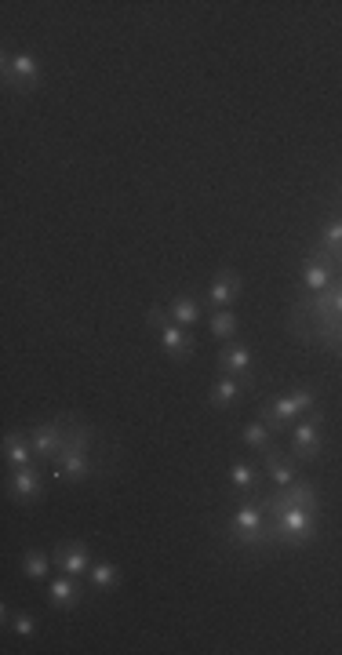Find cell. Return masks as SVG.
Instances as JSON below:
<instances>
[{
	"instance_id": "obj_1",
	"label": "cell",
	"mask_w": 342,
	"mask_h": 655,
	"mask_svg": "<svg viewBox=\"0 0 342 655\" xmlns=\"http://www.w3.org/2000/svg\"><path fill=\"white\" fill-rule=\"evenodd\" d=\"M342 321V273L335 277L324 292L317 295H299L292 306V332L299 335L302 328H328V324Z\"/></svg>"
},
{
	"instance_id": "obj_2",
	"label": "cell",
	"mask_w": 342,
	"mask_h": 655,
	"mask_svg": "<svg viewBox=\"0 0 342 655\" xmlns=\"http://www.w3.org/2000/svg\"><path fill=\"white\" fill-rule=\"evenodd\" d=\"M313 408H317V390H313V386H299V390H292V393H281V397L262 401L259 408H255V415H259L266 426H273V434H284L288 423H295L299 415H310Z\"/></svg>"
},
{
	"instance_id": "obj_3",
	"label": "cell",
	"mask_w": 342,
	"mask_h": 655,
	"mask_svg": "<svg viewBox=\"0 0 342 655\" xmlns=\"http://www.w3.org/2000/svg\"><path fill=\"white\" fill-rule=\"evenodd\" d=\"M146 324H150L157 339H161V350L168 353V361L186 364L197 353V339L190 335V328H182L179 321H171L168 306H150L146 310Z\"/></svg>"
},
{
	"instance_id": "obj_4",
	"label": "cell",
	"mask_w": 342,
	"mask_h": 655,
	"mask_svg": "<svg viewBox=\"0 0 342 655\" xmlns=\"http://www.w3.org/2000/svg\"><path fill=\"white\" fill-rule=\"evenodd\" d=\"M270 521V532L277 535V546H306L317 539L321 524H317V510H277V514H266Z\"/></svg>"
},
{
	"instance_id": "obj_5",
	"label": "cell",
	"mask_w": 342,
	"mask_h": 655,
	"mask_svg": "<svg viewBox=\"0 0 342 655\" xmlns=\"http://www.w3.org/2000/svg\"><path fill=\"white\" fill-rule=\"evenodd\" d=\"M0 77H4V88L8 91H37L41 84V62L33 51H0Z\"/></svg>"
},
{
	"instance_id": "obj_6",
	"label": "cell",
	"mask_w": 342,
	"mask_h": 655,
	"mask_svg": "<svg viewBox=\"0 0 342 655\" xmlns=\"http://www.w3.org/2000/svg\"><path fill=\"white\" fill-rule=\"evenodd\" d=\"M255 499H259V506L266 514H277V510H288V506H295V510H321V492H317L313 481H292L266 495L259 492Z\"/></svg>"
},
{
	"instance_id": "obj_7",
	"label": "cell",
	"mask_w": 342,
	"mask_h": 655,
	"mask_svg": "<svg viewBox=\"0 0 342 655\" xmlns=\"http://www.w3.org/2000/svg\"><path fill=\"white\" fill-rule=\"evenodd\" d=\"M288 455L299 459V463H313L324 455V415L313 408L299 426H292L288 434Z\"/></svg>"
},
{
	"instance_id": "obj_8",
	"label": "cell",
	"mask_w": 342,
	"mask_h": 655,
	"mask_svg": "<svg viewBox=\"0 0 342 655\" xmlns=\"http://www.w3.org/2000/svg\"><path fill=\"white\" fill-rule=\"evenodd\" d=\"M70 426L73 419L70 415H59V419H51V423H41L30 430V441H33V452L41 459V466L55 463L59 452L66 448V437H70Z\"/></svg>"
},
{
	"instance_id": "obj_9",
	"label": "cell",
	"mask_w": 342,
	"mask_h": 655,
	"mask_svg": "<svg viewBox=\"0 0 342 655\" xmlns=\"http://www.w3.org/2000/svg\"><path fill=\"white\" fill-rule=\"evenodd\" d=\"M215 372L219 375H233V379H241L244 386H252L255 379V353L248 350L244 343L230 339V343H222L219 353H215Z\"/></svg>"
},
{
	"instance_id": "obj_10",
	"label": "cell",
	"mask_w": 342,
	"mask_h": 655,
	"mask_svg": "<svg viewBox=\"0 0 342 655\" xmlns=\"http://www.w3.org/2000/svg\"><path fill=\"white\" fill-rule=\"evenodd\" d=\"M4 492H8L11 503H19V506L41 503V495H44V470H41V463L11 470L8 481H4Z\"/></svg>"
},
{
	"instance_id": "obj_11",
	"label": "cell",
	"mask_w": 342,
	"mask_h": 655,
	"mask_svg": "<svg viewBox=\"0 0 342 655\" xmlns=\"http://www.w3.org/2000/svg\"><path fill=\"white\" fill-rule=\"evenodd\" d=\"M95 474H99V466H95L91 452H59V459L51 463V481H62V484L91 481Z\"/></svg>"
},
{
	"instance_id": "obj_12",
	"label": "cell",
	"mask_w": 342,
	"mask_h": 655,
	"mask_svg": "<svg viewBox=\"0 0 342 655\" xmlns=\"http://www.w3.org/2000/svg\"><path fill=\"white\" fill-rule=\"evenodd\" d=\"M84 597H88V590L81 586V579L77 575H55L48 583V590H44V601H48V608H55V612H73L77 605H84Z\"/></svg>"
},
{
	"instance_id": "obj_13",
	"label": "cell",
	"mask_w": 342,
	"mask_h": 655,
	"mask_svg": "<svg viewBox=\"0 0 342 655\" xmlns=\"http://www.w3.org/2000/svg\"><path fill=\"white\" fill-rule=\"evenodd\" d=\"M262 477H266V470H262L259 463H252V459H237V463H230V470H226L230 495L233 499H252V495L262 492Z\"/></svg>"
},
{
	"instance_id": "obj_14",
	"label": "cell",
	"mask_w": 342,
	"mask_h": 655,
	"mask_svg": "<svg viewBox=\"0 0 342 655\" xmlns=\"http://www.w3.org/2000/svg\"><path fill=\"white\" fill-rule=\"evenodd\" d=\"M51 557H55V568L66 575H77V579H88L91 572V550L88 543H81V539H66V543H59L55 550H51Z\"/></svg>"
},
{
	"instance_id": "obj_15",
	"label": "cell",
	"mask_w": 342,
	"mask_h": 655,
	"mask_svg": "<svg viewBox=\"0 0 342 655\" xmlns=\"http://www.w3.org/2000/svg\"><path fill=\"white\" fill-rule=\"evenodd\" d=\"M237 295H241V273L230 270V266H222L215 273V281L208 284V292H204V306H212V310H230L237 303Z\"/></svg>"
},
{
	"instance_id": "obj_16",
	"label": "cell",
	"mask_w": 342,
	"mask_h": 655,
	"mask_svg": "<svg viewBox=\"0 0 342 655\" xmlns=\"http://www.w3.org/2000/svg\"><path fill=\"white\" fill-rule=\"evenodd\" d=\"M4 463L8 470H19V466H37V452H33L30 430H8L4 434Z\"/></svg>"
},
{
	"instance_id": "obj_17",
	"label": "cell",
	"mask_w": 342,
	"mask_h": 655,
	"mask_svg": "<svg viewBox=\"0 0 342 655\" xmlns=\"http://www.w3.org/2000/svg\"><path fill=\"white\" fill-rule=\"evenodd\" d=\"M262 470H266V477L273 481V488H284V484L299 481V459H292V455L281 452V448L262 452Z\"/></svg>"
},
{
	"instance_id": "obj_18",
	"label": "cell",
	"mask_w": 342,
	"mask_h": 655,
	"mask_svg": "<svg viewBox=\"0 0 342 655\" xmlns=\"http://www.w3.org/2000/svg\"><path fill=\"white\" fill-rule=\"evenodd\" d=\"M335 277H339V266H335V262H324V259L306 255V262H302V295L324 292Z\"/></svg>"
},
{
	"instance_id": "obj_19",
	"label": "cell",
	"mask_w": 342,
	"mask_h": 655,
	"mask_svg": "<svg viewBox=\"0 0 342 655\" xmlns=\"http://www.w3.org/2000/svg\"><path fill=\"white\" fill-rule=\"evenodd\" d=\"M266 528V510L259 506V499H241V506L233 510V517L226 521V528H222V535L230 532H262Z\"/></svg>"
},
{
	"instance_id": "obj_20",
	"label": "cell",
	"mask_w": 342,
	"mask_h": 655,
	"mask_svg": "<svg viewBox=\"0 0 342 655\" xmlns=\"http://www.w3.org/2000/svg\"><path fill=\"white\" fill-rule=\"evenodd\" d=\"M244 397V383L241 379H233V375H219L212 386H208V401H212V408H219V412H233L237 404H241Z\"/></svg>"
},
{
	"instance_id": "obj_21",
	"label": "cell",
	"mask_w": 342,
	"mask_h": 655,
	"mask_svg": "<svg viewBox=\"0 0 342 655\" xmlns=\"http://www.w3.org/2000/svg\"><path fill=\"white\" fill-rule=\"evenodd\" d=\"M121 583H124V575H121V568H117V561H95V565H91V572H88L91 594H102V597L117 594Z\"/></svg>"
},
{
	"instance_id": "obj_22",
	"label": "cell",
	"mask_w": 342,
	"mask_h": 655,
	"mask_svg": "<svg viewBox=\"0 0 342 655\" xmlns=\"http://www.w3.org/2000/svg\"><path fill=\"white\" fill-rule=\"evenodd\" d=\"M168 313H171V321H179L182 328H197V324H201V317H204V303H197L193 295L179 292V295H171Z\"/></svg>"
},
{
	"instance_id": "obj_23",
	"label": "cell",
	"mask_w": 342,
	"mask_h": 655,
	"mask_svg": "<svg viewBox=\"0 0 342 655\" xmlns=\"http://www.w3.org/2000/svg\"><path fill=\"white\" fill-rule=\"evenodd\" d=\"M51 568H55V557H51L48 550H26V554H22V575L33 579V583H44L51 575Z\"/></svg>"
},
{
	"instance_id": "obj_24",
	"label": "cell",
	"mask_w": 342,
	"mask_h": 655,
	"mask_svg": "<svg viewBox=\"0 0 342 655\" xmlns=\"http://www.w3.org/2000/svg\"><path fill=\"white\" fill-rule=\"evenodd\" d=\"M273 437H277V434H273V426L262 423L259 415H255L252 423H248V426L241 430V441L248 444L252 452H259V455H262V452H270V448H273Z\"/></svg>"
},
{
	"instance_id": "obj_25",
	"label": "cell",
	"mask_w": 342,
	"mask_h": 655,
	"mask_svg": "<svg viewBox=\"0 0 342 655\" xmlns=\"http://www.w3.org/2000/svg\"><path fill=\"white\" fill-rule=\"evenodd\" d=\"M208 332H212L215 343H230V339H237V317H233V310H212V317H208Z\"/></svg>"
},
{
	"instance_id": "obj_26",
	"label": "cell",
	"mask_w": 342,
	"mask_h": 655,
	"mask_svg": "<svg viewBox=\"0 0 342 655\" xmlns=\"http://www.w3.org/2000/svg\"><path fill=\"white\" fill-rule=\"evenodd\" d=\"M11 630H15V634L19 637H33L37 634V619H33V615H26V612H15L11 615Z\"/></svg>"
},
{
	"instance_id": "obj_27",
	"label": "cell",
	"mask_w": 342,
	"mask_h": 655,
	"mask_svg": "<svg viewBox=\"0 0 342 655\" xmlns=\"http://www.w3.org/2000/svg\"><path fill=\"white\" fill-rule=\"evenodd\" d=\"M339 186H342V182H339Z\"/></svg>"
}]
</instances>
